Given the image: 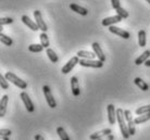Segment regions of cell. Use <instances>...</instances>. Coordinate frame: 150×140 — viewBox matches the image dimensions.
<instances>
[{"label": "cell", "mask_w": 150, "mask_h": 140, "mask_svg": "<svg viewBox=\"0 0 150 140\" xmlns=\"http://www.w3.org/2000/svg\"><path fill=\"white\" fill-rule=\"evenodd\" d=\"M20 97H21V99H22V101H23V103H24L25 108H26V110L28 111V112H30V113H32V112H34L35 111L34 103L32 102V100H30V96L27 95V92H25V91L21 92Z\"/></svg>", "instance_id": "7"}, {"label": "cell", "mask_w": 150, "mask_h": 140, "mask_svg": "<svg viewBox=\"0 0 150 140\" xmlns=\"http://www.w3.org/2000/svg\"><path fill=\"white\" fill-rule=\"evenodd\" d=\"M149 120H150V113H147V114H143V115H139L138 117H136L134 120V122H135V124H143V123L149 121Z\"/></svg>", "instance_id": "25"}, {"label": "cell", "mask_w": 150, "mask_h": 140, "mask_svg": "<svg viewBox=\"0 0 150 140\" xmlns=\"http://www.w3.org/2000/svg\"><path fill=\"white\" fill-rule=\"evenodd\" d=\"M134 83H135V85L137 87H139L143 91H147L149 89V85H148L145 80L142 79L140 77H136L135 79H134Z\"/></svg>", "instance_id": "20"}, {"label": "cell", "mask_w": 150, "mask_h": 140, "mask_svg": "<svg viewBox=\"0 0 150 140\" xmlns=\"http://www.w3.org/2000/svg\"><path fill=\"white\" fill-rule=\"evenodd\" d=\"M4 76H6V78L8 79V82L12 83L13 85H15L16 87H19L20 89H26V87H27L26 82L21 79L20 77H18V76L15 75V74H13L12 72H7L4 74Z\"/></svg>", "instance_id": "2"}, {"label": "cell", "mask_w": 150, "mask_h": 140, "mask_svg": "<svg viewBox=\"0 0 150 140\" xmlns=\"http://www.w3.org/2000/svg\"><path fill=\"white\" fill-rule=\"evenodd\" d=\"M116 122L119 123L121 129V134L123 136L124 139H128L129 138V132H128L127 123L125 120V115H124V111L122 109H116Z\"/></svg>", "instance_id": "1"}, {"label": "cell", "mask_w": 150, "mask_h": 140, "mask_svg": "<svg viewBox=\"0 0 150 140\" xmlns=\"http://www.w3.org/2000/svg\"><path fill=\"white\" fill-rule=\"evenodd\" d=\"M98 140H114V136L113 135H108V136L102 137V138H100V139Z\"/></svg>", "instance_id": "34"}, {"label": "cell", "mask_w": 150, "mask_h": 140, "mask_svg": "<svg viewBox=\"0 0 150 140\" xmlns=\"http://www.w3.org/2000/svg\"><path fill=\"white\" fill-rule=\"evenodd\" d=\"M42 91H44V95H45L46 101H47V103H48V106H50V108L54 109V108L57 106V102H56V100H54V98H53L52 92H51V90H50L49 86H46L45 85V86L42 87Z\"/></svg>", "instance_id": "5"}, {"label": "cell", "mask_w": 150, "mask_h": 140, "mask_svg": "<svg viewBox=\"0 0 150 140\" xmlns=\"http://www.w3.org/2000/svg\"><path fill=\"white\" fill-rule=\"evenodd\" d=\"M21 20H22V22L26 25V26H28L32 30H34V32H36V30H39V27H38V25L36 24V22H34L33 20H30L27 15H22V18H21Z\"/></svg>", "instance_id": "13"}, {"label": "cell", "mask_w": 150, "mask_h": 140, "mask_svg": "<svg viewBox=\"0 0 150 140\" xmlns=\"http://www.w3.org/2000/svg\"><path fill=\"white\" fill-rule=\"evenodd\" d=\"M108 121L111 125H114L116 122V110L113 104H109L108 106Z\"/></svg>", "instance_id": "12"}, {"label": "cell", "mask_w": 150, "mask_h": 140, "mask_svg": "<svg viewBox=\"0 0 150 140\" xmlns=\"http://www.w3.org/2000/svg\"><path fill=\"white\" fill-rule=\"evenodd\" d=\"M13 23V19L11 18H1L0 19V25L4 26V25H7V24H11Z\"/></svg>", "instance_id": "31"}, {"label": "cell", "mask_w": 150, "mask_h": 140, "mask_svg": "<svg viewBox=\"0 0 150 140\" xmlns=\"http://www.w3.org/2000/svg\"><path fill=\"white\" fill-rule=\"evenodd\" d=\"M111 4H112V7L114 10H117V9H120L121 8L120 0H111Z\"/></svg>", "instance_id": "32"}, {"label": "cell", "mask_w": 150, "mask_h": 140, "mask_svg": "<svg viewBox=\"0 0 150 140\" xmlns=\"http://www.w3.org/2000/svg\"><path fill=\"white\" fill-rule=\"evenodd\" d=\"M116 15L121 16L122 19H127V18H128V12L126 11L124 8L121 7L120 9H117V10H116Z\"/></svg>", "instance_id": "29"}, {"label": "cell", "mask_w": 150, "mask_h": 140, "mask_svg": "<svg viewBox=\"0 0 150 140\" xmlns=\"http://www.w3.org/2000/svg\"><path fill=\"white\" fill-rule=\"evenodd\" d=\"M147 2H149V4H150V0H146Z\"/></svg>", "instance_id": "38"}, {"label": "cell", "mask_w": 150, "mask_h": 140, "mask_svg": "<svg viewBox=\"0 0 150 140\" xmlns=\"http://www.w3.org/2000/svg\"><path fill=\"white\" fill-rule=\"evenodd\" d=\"M0 85H1V88L2 89H8L9 88V82L6 78L4 75H0Z\"/></svg>", "instance_id": "30"}, {"label": "cell", "mask_w": 150, "mask_h": 140, "mask_svg": "<svg viewBox=\"0 0 150 140\" xmlns=\"http://www.w3.org/2000/svg\"><path fill=\"white\" fill-rule=\"evenodd\" d=\"M76 64H79V58L77 57V56H76V57L71 58V60H69L68 63L62 68L61 72L63 73V74H68V73H70L72 70L74 68V66Z\"/></svg>", "instance_id": "8"}, {"label": "cell", "mask_w": 150, "mask_h": 140, "mask_svg": "<svg viewBox=\"0 0 150 140\" xmlns=\"http://www.w3.org/2000/svg\"><path fill=\"white\" fill-rule=\"evenodd\" d=\"M70 9H71L72 11H74V12H76V13H79V14L83 15V16H86V15L88 14V10H87L86 8H83L76 4H70Z\"/></svg>", "instance_id": "18"}, {"label": "cell", "mask_w": 150, "mask_h": 140, "mask_svg": "<svg viewBox=\"0 0 150 140\" xmlns=\"http://www.w3.org/2000/svg\"><path fill=\"white\" fill-rule=\"evenodd\" d=\"M77 57L81 59H86V60H95V58L97 57L95 52L90 51H85V50H79L77 51Z\"/></svg>", "instance_id": "17"}, {"label": "cell", "mask_w": 150, "mask_h": 140, "mask_svg": "<svg viewBox=\"0 0 150 140\" xmlns=\"http://www.w3.org/2000/svg\"><path fill=\"white\" fill-rule=\"evenodd\" d=\"M124 115H125V120H126V123H127L129 135H131V136H134L136 134V128H135V122H134V120L132 117L131 111L125 110L124 111Z\"/></svg>", "instance_id": "3"}, {"label": "cell", "mask_w": 150, "mask_h": 140, "mask_svg": "<svg viewBox=\"0 0 150 140\" xmlns=\"http://www.w3.org/2000/svg\"><path fill=\"white\" fill-rule=\"evenodd\" d=\"M79 65L85 66V68H101L103 66V62L100 60H86V59H81Z\"/></svg>", "instance_id": "4"}, {"label": "cell", "mask_w": 150, "mask_h": 140, "mask_svg": "<svg viewBox=\"0 0 150 140\" xmlns=\"http://www.w3.org/2000/svg\"><path fill=\"white\" fill-rule=\"evenodd\" d=\"M0 39H1V42H2L4 46H8V47H10V46L13 45V40H12V39L9 37V36L4 35V33H1V34H0Z\"/></svg>", "instance_id": "24"}, {"label": "cell", "mask_w": 150, "mask_h": 140, "mask_svg": "<svg viewBox=\"0 0 150 140\" xmlns=\"http://www.w3.org/2000/svg\"><path fill=\"white\" fill-rule=\"evenodd\" d=\"M109 30L114 35H117V36H120V37L124 38V39H128V38L131 37V35L126 30H124L123 28H120V27L115 26V25H112V26L109 27Z\"/></svg>", "instance_id": "9"}, {"label": "cell", "mask_w": 150, "mask_h": 140, "mask_svg": "<svg viewBox=\"0 0 150 140\" xmlns=\"http://www.w3.org/2000/svg\"><path fill=\"white\" fill-rule=\"evenodd\" d=\"M71 90H72V94H73L75 97H79V94H81L79 84V80H77V77H76V76H73L71 78Z\"/></svg>", "instance_id": "15"}, {"label": "cell", "mask_w": 150, "mask_h": 140, "mask_svg": "<svg viewBox=\"0 0 150 140\" xmlns=\"http://www.w3.org/2000/svg\"><path fill=\"white\" fill-rule=\"evenodd\" d=\"M57 133H58V135H59V137H60L61 140H71V139H70V137H69V135L67 134V132H65V129H64L63 127L59 126V127L57 128Z\"/></svg>", "instance_id": "23"}, {"label": "cell", "mask_w": 150, "mask_h": 140, "mask_svg": "<svg viewBox=\"0 0 150 140\" xmlns=\"http://www.w3.org/2000/svg\"><path fill=\"white\" fill-rule=\"evenodd\" d=\"M46 53H47V56H48L49 60L51 61L52 63H57V62L59 61V58H58V56L56 54V52L53 51V49L48 48V49L46 50Z\"/></svg>", "instance_id": "22"}, {"label": "cell", "mask_w": 150, "mask_h": 140, "mask_svg": "<svg viewBox=\"0 0 150 140\" xmlns=\"http://www.w3.org/2000/svg\"><path fill=\"white\" fill-rule=\"evenodd\" d=\"M0 140H9V137L7 136H1V139Z\"/></svg>", "instance_id": "36"}, {"label": "cell", "mask_w": 150, "mask_h": 140, "mask_svg": "<svg viewBox=\"0 0 150 140\" xmlns=\"http://www.w3.org/2000/svg\"><path fill=\"white\" fill-rule=\"evenodd\" d=\"M91 47H93V50H94L95 54L97 56L98 60H100L101 62H103V63H105V54L103 53V51H102L100 45H99L98 42H94Z\"/></svg>", "instance_id": "11"}, {"label": "cell", "mask_w": 150, "mask_h": 140, "mask_svg": "<svg viewBox=\"0 0 150 140\" xmlns=\"http://www.w3.org/2000/svg\"><path fill=\"white\" fill-rule=\"evenodd\" d=\"M8 102H9V97H8L7 95L2 96L1 101H0V116H1V117H4V115H6Z\"/></svg>", "instance_id": "16"}, {"label": "cell", "mask_w": 150, "mask_h": 140, "mask_svg": "<svg viewBox=\"0 0 150 140\" xmlns=\"http://www.w3.org/2000/svg\"><path fill=\"white\" fill-rule=\"evenodd\" d=\"M135 112H136V114H137V115H143V114L150 113V104H149V106H140V108H138Z\"/></svg>", "instance_id": "28"}, {"label": "cell", "mask_w": 150, "mask_h": 140, "mask_svg": "<svg viewBox=\"0 0 150 140\" xmlns=\"http://www.w3.org/2000/svg\"><path fill=\"white\" fill-rule=\"evenodd\" d=\"M39 38H40V45L44 47V48H46V49H48L49 48V39H48V36H47V34L46 33H41L40 36H39Z\"/></svg>", "instance_id": "26"}, {"label": "cell", "mask_w": 150, "mask_h": 140, "mask_svg": "<svg viewBox=\"0 0 150 140\" xmlns=\"http://www.w3.org/2000/svg\"><path fill=\"white\" fill-rule=\"evenodd\" d=\"M138 44L140 47H145L147 44V36H146V32L144 30H139L138 32Z\"/></svg>", "instance_id": "21"}, {"label": "cell", "mask_w": 150, "mask_h": 140, "mask_svg": "<svg viewBox=\"0 0 150 140\" xmlns=\"http://www.w3.org/2000/svg\"><path fill=\"white\" fill-rule=\"evenodd\" d=\"M122 18L119 16V15H113V16H109V18H105V19L102 20L101 24L103 26H112L116 23H120L122 21Z\"/></svg>", "instance_id": "10"}, {"label": "cell", "mask_w": 150, "mask_h": 140, "mask_svg": "<svg viewBox=\"0 0 150 140\" xmlns=\"http://www.w3.org/2000/svg\"><path fill=\"white\" fill-rule=\"evenodd\" d=\"M28 50H30V52L37 53V52H41L44 50V47L41 45H39V44H33V45L28 46Z\"/></svg>", "instance_id": "27"}, {"label": "cell", "mask_w": 150, "mask_h": 140, "mask_svg": "<svg viewBox=\"0 0 150 140\" xmlns=\"http://www.w3.org/2000/svg\"><path fill=\"white\" fill-rule=\"evenodd\" d=\"M145 65H146L147 68H150V60H148L146 62V63H145Z\"/></svg>", "instance_id": "37"}, {"label": "cell", "mask_w": 150, "mask_h": 140, "mask_svg": "<svg viewBox=\"0 0 150 140\" xmlns=\"http://www.w3.org/2000/svg\"><path fill=\"white\" fill-rule=\"evenodd\" d=\"M34 18L36 20V24L38 25L39 30H42V33H46L47 30H48V27H47V24H46L44 19H42V14H41V12L39 10H35L34 11Z\"/></svg>", "instance_id": "6"}, {"label": "cell", "mask_w": 150, "mask_h": 140, "mask_svg": "<svg viewBox=\"0 0 150 140\" xmlns=\"http://www.w3.org/2000/svg\"><path fill=\"white\" fill-rule=\"evenodd\" d=\"M150 58V50H146L144 53H142L137 59L135 60V64L136 65H140V64H145L147 61L149 60Z\"/></svg>", "instance_id": "19"}, {"label": "cell", "mask_w": 150, "mask_h": 140, "mask_svg": "<svg viewBox=\"0 0 150 140\" xmlns=\"http://www.w3.org/2000/svg\"><path fill=\"white\" fill-rule=\"evenodd\" d=\"M111 133H112V130L110 128H107V129H103V130H100V132H97V133L91 134L89 136V138H90V140H98V139H100V138H102V137L111 135Z\"/></svg>", "instance_id": "14"}, {"label": "cell", "mask_w": 150, "mask_h": 140, "mask_svg": "<svg viewBox=\"0 0 150 140\" xmlns=\"http://www.w3.org/2000/svg\"><path fill=\"white\" fill-rule=\"evenodd\" d=\"M34 139H35V140H45V138H44V137L41 136V135H36Z\"/></svg>", "instance_id": "35"}, {"label": "cell", "mask_w": 150, "mask_h": 140, "mask_svg": "<svg viewBox=\"0 0 150 140\" xmlns=\"http://www.w3.org/2000/svg\"><path fill=\"white\" fill-rule=\"evenodd\" d=\"M0 134H1V136H7V137H10L11 136V130L10 129H6V128H1L0 130Z\"/></svg>", "instance_id": "33"}]
</instances>
